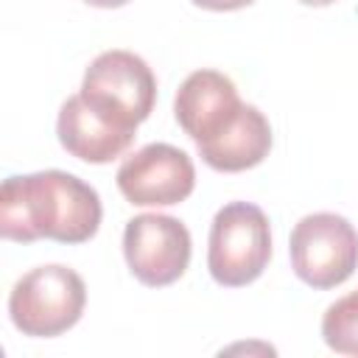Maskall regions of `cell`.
I'll return each mask as SVG.
<instances>
[{
    "label": "cell",
    "instance_id": "obj_1",
    "mask_svg": "<svg viewBox=\"0 0 358 358\" xmlns=\"http://www.w3.org/2000/svg\"><path fill=\"white\" fill-rule=\"evenodd\" d=\"M101 215L98 190L67 171L8 176L0 190V232L6 241L84 243L98 232Z\"/></svg>",
    "mask_w": 358,
    "mask_h": 358
},
{
    "label": "cell",
    "instance_id": "obj_2",
    "mask_svg": "<svg viewBox=\"0 0 358 358\" xmlns=\"http://www.w3.org/2000/svg\"><path fill=\"white\" fill-rule=\"evenodd\" d=\"M87 305L84 280L59 263L36 266L22 274L8 294L11 324L31 338H53L70 330Z\"/></svg>",
    "mask_w": 358,
    "mask_h": 358
},
{
    "label": "cell",
    "instance_id": "obj_3",
    "mask_svg": "<svg viewBox=\"0 0 358 358\" xmlns=\"http://www.w3.org/2000/svg\"><path fill=\"white\" fill-rule=\"evenodd\" d=\"M271 257V229L266 213L252 201L224 204L207 241V268L218 285L241 288L255 282Z\"/></svg>",
    "mask_w": 358,
    "mask_h": 358
},
{
    "label": "cell",
    "instance_id": "obj_4",
    "mask_svg": "<svg viewBox=\"0 0 358 358\" xmlns=\"http://www.w3.org/2000/svg\"><path fill=\"white\" fill-rule=\"evenodd\" d=\"M84 101L120 129L137 131L157 101V78L145 59L131 50H103L81 81Z\"/></svg>",
    "mask_w": 358,
    "mask_h": 358
},
{
    "label": "cell",
    "instance_id": "obj_5",
    "mask_svg": "<svg viewBox=\"0 0 358 358\" xmlns=\"http://www.w3.org/2000/svg\"><path fill=\"white\" fill-rule=\"evenodd\" d=\"M291 268L310 288H336L358 268V232L336 213L299 218L288 241Z\"/></svg>",
    "mask_w": 358,
    "mask_h": 358
},
{
    "label": "cell",
    "instance_id": "obj_6",
    "mask_svg": "<svg viewBox=\"0 0 358 358\" xmlns=\"http://www.w3.org/2000/svg\"><path fill=\"white\" fill-rule=\"evenodd\" d=\"M193 241L187 227L162 213H143L126 221L123 229V255L129 271L151 288L176 282L190 263Z\"/></svg>",
    "mask_w": 358,
    "mask_h": 358
},
{
    "label": "cell",
    "instance_id": "obj_7",
    "mask_svg": "<svg viewBox=\"0 0 358 358\" xmlns=\"http://www.w3.org/2000/svg\"><path fill=\"white\" fill-rule=\"evenodd\" d=\"M117 190L137 207H171L196 187L193 159L171 143H148L117 168Z\"/></svg>",
    "mask_w": 358,
    "mask_h": 358
},
{
    "label": "cell",
    "instance_id": "obj_8",
    "mask_svg": "<svg viewBox=\"0 0 358 358\" xmlns=\"http://www.w3.org/2000/svg\"><path fill=\"white\" fill-rule=\"evenodd\" d=\"M241 109L243 101L238 98L232 78L218 70L190 73L173 98L176 123L196 143V148L221 137L238 120Z\"/></svg>",
    "mask_w": 358,
    "mask_h": 358
},
{
    "label": "cell",
    "instance_id": "obj_9",
    "mask_svg": "<svg viewBox=\"0 0 358 358\" xmlns=\"http://www.w3.org/2000/svg\"><path fill=\"white\" fill-rule=\"evenodd\" d=\"M56 134H59L62 148L73 154L76 159L90 162V165H103V162L117 159L131 145L137 131L120 129L117 123L103 117L98 109H92L81 92H76L59 109Z\"/></svg>",
    "mask_w": 358,
    "mask_h": 358
},
{
    "label": "cell",
    "instance_id": "obj_10",
    "mask_svg": "<svg viewBox=\"0 0 358 358\" xmlns=\"http://www.w3.org/2000/svg\"><path fill=\"white\" fill-rule=\"evenodd\" d=\"M268 151H271V126L266 115L252 103H243L238 120L221 137H215L207 145H199L201 159L224 173L255 168L268 157Z\"/></svg>",
    "mask_w": 358,
    "mask_h": 358
},
{
    "label": "cell",
    "instance_id": "obj_11",
    "mask_svg": "<svg viewBox=\"0 0 358 358\" xmlns=\"http://www.w3.org/2000/svg\"><path fill=\"white\" fill-rule=\"evenodd\" d=\"M322 338L338 355H358V291L336 299L324 310Z\"/></svg>",
    "mask_w": 358,
    "mask_h": 358
},
{
    "label": "cell",
    "instance_id": "obj_12",
    "mask_svg": "<svg viewBox=\"0 0 358 358\" xmlns=\"http://www.w3.org/2000/svg\"><path fill=\"white\" fill-rule=\"evenodd\" d=\"M190 3L199 8H207V11H235V8L252 6L255 0H190Z\"/></svg>",
    "mask_w": 358,
    "mask_h": 358
},
{
    "label": "cell",
    "instance_id": "obj_13",
    "mask_svg": "<svg viewBox=\"0 0 358 358\" xmlns=\"http://www.w3.org/2000/svg\"><path fill=\"white\" fill-rule=\"evenodd\" d=\"M84 3H90V6H95V8H120V6H126L129 0H84Z\"/></svg>",
    "mask_w": 358,
    "mask_h": 358
},
{
    "label": "cell",
    "instance_id": "obj_14",
    "mask_svg": "<svg viewBox=\"0 0 358 358\" xmlns=\"http://www.w3.org/2000/svg\"><path fill=\"white\" fill-rule=\"evenodd\" d=\"M302 6H330V3H336V0H299Z\"/></svg>",
    "mask_w": 358,
    "mask_h": 358
}]
</instances>
